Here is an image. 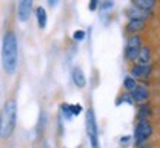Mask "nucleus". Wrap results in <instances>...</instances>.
Segmentation results:
<instances>
[{
  "label": "nucleus",
  "instance_id": "1",
  "mask_svg": "<svg viewBox=\"0 0 160 148\" xmlns=\"http://www.w3.org/2000/svg\"><path fill=\"white\" fill-rule=\"evenodd\" d=\"M2 66L8 75H12L18 66V38L13 31H6L2 43Z\"/></svg>",
  "mask_w": 160,
  "mask_h": 148
},
{
  "label": "nucleus",
  "instance_id": "2",
  "mask_svg": "<svg viewBox=\"0 0 160 148\" xmlns=\"http://www.w3.org/2000/svg\"><path fill=\"white\" fill-rule=\"evenodd\" d=\"M16 101L15 100H8L3 106L2 115H0V134L5 138H9L10 135L13 134L15 126H16Z\"/></svg>",
  "mask_w": 160,
  "mask_h": 148
},
{
  "label": "nucleus",
  "instance_id": "3",
  "mask_svg": "<svg viewBox=\"0 0 160 148\" xmlns=\"http://www.w3.org/2000/svg\"><path fill=\"white\" fill-rule=\"evenodd\" d=\"M85 129H87V135L90 139L92 148L98 147V128H97V122H96V115L91 109L87 110V115H85Z\"/></svg>",
  "mask_w": 160,
  "mask_h": 148
},
{
  "label": "nucleus",
  "instance_id": "4",
  "mask_svg": "<svg viewBox=\"0 0 160 148\" xmlns=\"http://www.w3.org/2000/svg\"><path fill=\"white\" fill-rule=\"evenodd\" d=\"M140 48H141V38L140 35L134 34L131 38L128 40V44H126V48H125V57L128 62H134L137 60V56L140 53Z\"/></svg>",
  "mask_w": 160,
  "mask_h": 148
},
{
  "label": "nucleus",
  "instance_id": "5",
  "mask_svg": "<svg viewBox=\"0 0 160 148\" xmlns=\"http://www.w3.org/2000/svg\"><path fill=\"white\" fill-rule=\"evenodd\" d=\"M153 134V129L148 120H138V125L135 128V144L141 145V144L147 141V138Z\"/></svg>",
  "mask_w": 160,
  "mask_h": 148
},
{
  "label": "nucleus",
  "instance_id": "6",
  "mask_svg": "<svg viewBox=\"0 0 160 148\" xmlns=\"http://www.w3.org/2000/svg\"><path fill=\"white\" fill-rule=\"evenodd\" d=\"M32 10V0H19L18 5V19L21 22H27L31 16Z\"/></svg>",
  "mask_w": 160,
  "mask_h": 148
},
{
  "label": "nucleus",
  "instance_id": "7",
  "mask_svg": "<svg viewBox=\"0 0 160 148\" xmlns=\"http://www.w3.org/2000/svg\"><path fill=\"white\" fill-rule=\"evenodd\" d=\"M146 28V21L144 19H140V18H131V19L128 21V24L125 27V31L128 34H137L140 32L141 29Z\"/></svg>",
  "mask_w": 160,
  "mask_h": 148
},
{
  "label": "nucleus",
  "instance_id": "8",
  "mask_svg": "<svg viewBox=\"0 0 160 148\" xmlns=\"http://www.w3.org/2000/svg\"><path fill=\"white\" fill-rule=\"evenodd\" d=\"M129 94H131L132 101H135V103H142V101H146L147 98H148V91H147L144 86L137 85L134 90L129 91Z\"/></svg>",
  "mask_w": 160,
  "mask_h": 148
},
{
  "label": "nucleus",
  "instance_id": "9",
  "mask_svg": "<svg viewBox=\"0 0 160 148\" xmlns=\"http://www.w3.org/2000/svg\"><path fill=\"white\" fill-rule=\"evenodd\" d=\"M72 81L73 84L78 86V88H84L85 86V84H87V78H85V75H84V72L81 67H73L72 71Z\"/></svg>",
  "mask_w": 160,
  "mask_h": 148
},
{
  "label": "nucleus",
  "instance_id": "10",
  "mask_svg": "<svg viewBox=\"0 0 160 148\" xmlns=\"http://www.w3.org/2000/svg\"><path fill=\"white\" fill-rule=\"evenodd\" d=\"M150 59H151V52L148 47H141L140 48V53L137 56V62L138 65H142V66H147L150 63Z\"/></svg>",
  "mask_w": 160,
  "mask_h": 148
},
{
  "label": "nucleus",
  "instance_id": "11",
  "mask_svg": "<svg viewBox=\"0 0 160 148\" xmlns=\"http://www.w3.org/2000/svg\"><path fill=\"white\" fill-rule=\"evenodd\" d=\"M132 5L137 9L141 10H151L156 6V0H132Z\"/></svg>",
  "mask_w": 160,
  "mask_h": 148
},
{
  "label": "nucleus",
  "instance_id": "12",
  "mask_svg": "<svg viewBox=\"0 0 160 148\" xmlns=\"http://www.w3.org/2000/svg\"><path fill=\"white\" fill-rule=\"evenodd\" d=\"M35 16H37V22H38V27L41 29L46 28V25H47V13H46V9L38 6L37 9H35Z\"/></svg>",
  "mask_w": 160,
  "mask_h": 148
},
{
  "label": "nucleus",
  "instance_id": "13",
  "mask_svg": "<svg viewBox=\"0 0 160 148\" xmlns=\"http://www.w3.org/2000/svg\"><path fill=\"white\" fill-rule=\"evenodd\" d=\"M131 73L132 76L135 78H140V76H144L148 73V66H142V65H135V66L131 69Z\"/></svg>",
  "mask_w": 160,
  "mask_h": 148
},
{
  "label": "nucleus",
  "instance_id": "14",
  "mask_svg": "<svg viewBox=\"0 0 160 148\" xmlns=\"http://www.w3.org/2000/svg\"><path fill=\"white\" fill-rule=\"evenodd\" d=\"M128 16H129V18H140V19H146L147 16H148V10L129 9L128 10Z\"/></svg>",
  "mask_w": 160,
  "mask_h": 148
},
{
  "label": "nucleus",
  "instance_id": "15",
  "mask_svg": "<svg viewBox=\"0 0 160 148\" xmlns=\"http://www.w3.org/2000/svg\"><path fill=\"white\" fill-rule=\"evenodd\" d=\"M123 86H125L126 91H131L137 86V81L132 76H126L125 79H123Z\"/></svg>",
  "mask_w": 160,
  "mask_h": 148
},
{
  "label": "nucleus",
  "instance_id": "16",
  "mask_svg": "<svg viewBox=\"0 0 160 148\" xmlns=\"http://www.w3.org/2000/svg\"><path fill=\"white\" fill-rule=\"evenodd\" d=\"M151 110L150 107H147V106H141L140 111H138V120H147V117L150 116Z\"/></svg>",
  "mask_w": 160,
  "mask_h": 148
},
{
  "label": "nucleus",
  "instance_id": "17",
  "mask_svg": "<svg viewBox=\"0 0 160 148\" xmlns=\"http://www.w3.org/2000/svg\"><path fill=\"white\" fill-rule=\"evenodd\" d=\"M69 110H71V115L72 116H78L79 113H81L82 107H81L79 104H69Z\"/></svg>",
  "mask_w": 160,
  "mask_h": 148
},
{
  "label": "nucleus",
  "instance_id": "18",
  "mask_svg": "<svg viewBox=\"0 0 160 148\" xmlns=\"http://www.w3.org/2000/svg\"><path fill=\"white\" fill-rule=\"evenodd\" d=\"M84 38H85V31H82V29H78V31H75V32H73V40H75V41H82Z\"/></svg>",
  "mask_w": 160,
  "mask_h": 148
},
{
  "label": "nucleus",
  "instance_id": "19",
  "mask_svg": "<svg viewBox=\"0 0 160 148\" xmlns=\"http://www.w3.org/2000/svg\"><path fill=\"white\" fill-rule=\"evenodd\" d=\"M112 7H113V2H112V0H104L102 3V10H104V12H106V10H110Z\"/></svg>",
  "mask_w": 160,
  "mask_h": 148
},
{
  "label": "nucleus",
  "instance_id": "20",
  "mask_svg": "<svg viewBox=\"0 0 160 148\" xmlns=\"http://www.w3.org/2000/svg\"><path fill=\"white\" fill-rule=\"evenodd\" d=\"M62 111H63V116H66V119H71V117H72L71 110H69V104H63L62 106Z\"/></svg>",
  "mask_w": 160,
  "mask_h": 148
},
{
  "label": "nucleus",
  "instance_id": "21",
  "mask_svg": "<svg viewBox=\"0 0 160 148\" xmlns=\"http://www.w3.org/2000/svg\"><path fill=\"white\" fill-rule=\"evenodd\" d=\"M98 3H100V0H90V5H88L90 10H91V12H94V10L98 7Z\"/></svg>",
  "mask_w": 160,
  "mask_h": 148
},
{
  "label": "nucleus",
  "instance_id": "22",
  "mask_svg": "<svg viewBox=\"0 0 160 148\" xmlns=\"http://www.w3.org/2000/svg\"><path fill=\"white\" fill-rule=\"evenodd\" d=\"M47 3H49L50 7H56L59 3V0H47Z\"/></svg>",
  "mask_w": 160,
  "mask_h": 148
},
{
  "label": "nucleus",
  "instance_id": "23",
  "mask_svg": "<svg viewBox=\"0 0 160 148\" xmlns=\"http://www.w3.org/2000/svg\"><path fill=\"white\" fill-rule=\"evenodd\" d=\"M138 148H147V147H144V145H140V147H138Z\"/></svg>",
  "mask_w": 160,
  "mask_h": 148
},
{
  "label": "nucleus",
  "instance_id": "24",
  "mask_svg": "<svg viewBox=\"0 0 160 148\" xmlns=\"http://www.w3.org/2000/svg\"><path fill=\"white\" fill-rule=\"evenodd\" d=\"M0 129H2V126H0Z\"/></svg>",
  "mask_w": 160,
  "mask_h": 148
},
{
  "label": "nucleus",
  "instance_id": "25",
  "mask_svg": "<svg viewBox=\"0 0 160 148\" xmlns=\"http://www.w3.org/2000/svg\"><path fill=\"white\" fill-rule=\"evenodd\" d=\"M44 148H47V147H44Z\"/></svg>",
  "mask_w": 160,
  "mask_h": 148
}]
</instances>
